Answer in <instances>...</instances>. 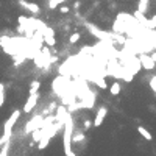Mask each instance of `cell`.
<instances>
[{"label":"cell","mask_w":156,"mask_h":156,"mask_svg":"<svg viewBox=\"0 0 156 156\" xmlns=\"http://www.w3.org/2000/svg\"><path fill=\"white\" fill-rule=\"evenodd\" d=\"M147 8H148V0H139V5H137V13L139 14H145Z\"/></svg>","instance_id":"8fae6325"},{"label":"cell","mask_w":156,"mask_h":156,"mask_svg":"<svg viewBox=\"0 0 156 156\" xmlns=\"http://www.w3.org/2000/svg\"><path fill=\"white\" fill-rule=\"evenodd\" d=\"M44 41H45V44H47V45H52V47L56 44V39H55V38H44Z\"/></svg>","instance_id":"44dd1931"},{"label":"cell","mask_w":156,"mask_h":156,"mask_svg":"<svg viewBox=\"0 0 156 156\" xmlns=\"http://www.w3.org/2000/svg\"><path fill=\"white\" fill-rule=\"evenodd\" d=\"M91 78L94 80V83H95L100 89H106V88H108V86H106V81L103 80V77H102V75H92Z\"/></svg>","instance_id":"ba28073f"},{"label":"cell","mask_w":156,"mask_h":156,"mask_svg":"<svg viewBox=\"0 0 156 156\" xmlns=\"http://www.w3.org/2000/svg\"><path fill=\"white\" fill-rule=\"evenodd\" d=\"M106 113H108V108L106 106H100L98 111H97V116H95V120H94L92 126H100V125H102L103 120H105V117H106Z\"/></svg>","instance_id":"5b68a950"},{"label":"cell","mask_w":156,"mask_h":156,"mask_svg":"<svg viewBox=\"0 0 156 156\" xmlns=\"http://www.w3.org/2000/svg\"><path fill=\"white\" fill-rule=\"evenodd\" d=\"M91 126H92V122H91V120H84V123H83V128H84V130H89Z\"/></svg>","instance_id":"603a6c76"},{"label":"cell","mask_w":156,"mask_h":156,"mask_svg":"<svg viewBox=\"0 0 156 156\" xmlns=\"http://www.w3.org/2000/svg\"><path fill=\"white\" fill-rule=\"evenodd\" d=\"M59 3H62V0H50V2H49V8H50V10H55Z\"/></svg>","instance_id":"ac0fdd59"},{"label":"cell","mask_w":156,"mask_h":156,"mask_svg":"<svg viewBox=\"0 0 156 156\" xmlns=\"http://www.w3.org/2000/svg\"><path fill=\"white\" fill-rule=\"evenodd\" d=\"M21 117V111H16L10 116V119H8V120L5 122V126H3V136L5 137H8V139H10L11 137V134H13V126L16 125V122H17V119Z\"/></svg>","instance_id":"7a4b0ae2"},{"label":"cell","mask_w":156,"mask_h":156,"mask_svg":"<svg viewBox=\"0 0 156 156\" xmlns=\"http://www.w3.org/2000/svg\"><path fill=\"white\" fill-rule=\"evenodd\" d=\"M150 89L153 91V92H156V77L153 75L151 80H150Z\"/></svg>","instance_id":"ffe728a7"},{"label":"cell","mask_w":156,"mask_h":156,"mask_svg":"<svg viewBox=\"0 0 156 156\" xmlns=\"http://www.w3.org/2000/svg\"><path fill=\"white\" fill-rule=\"evenodd\" d=\"M80 38H81V34H80V33H73V34L70 36V38H69V42H70V44H75V42H78V41H80Z\"/></svg>","instance_id":"2e32d148"},{"label":"cell","mask_w":156,"mask_h":156,"mask_svg":"<svg viewBox=\"0 0 156 156\" xmlns=\"http://www.w3.org/2000/svg\"><path fill=\"white\" fill-rule=\"evenodd\" d=\"M8 150H10V139L0 147V156H8Z\"/></svg>","instance_id":"5bb4252c"},{"label":"cell","mask_w":156,"mask_h":156,"mask_svg":"<svg viewBox=\"0 0 156 156\" xmlns=\"http://www.w3.org/2000/svg\"><path fill=\"white\" fill-rule=\"evenodd\" d=\"M2 105H3V103H2V102H0V106H2Z\"/></svg>","instance_id":"d4e9b609"},{"label":"cell","mask_w":156,"mask_h":156,"mask_svg":"<svg viewBox=\"0 0 156 156\" xmlns=\"http://www.w3.org/2000/svg\"><path fill=\"white\" fill-rule=\"evenodd\" d=\"M42 123V116H34L31 120L25 125V133H33L34 130H38Z\"/></svg>","instance_id":"3957f363"},{"label":"cell","mask_w":156,"mask_h":156,"mask_svg":"<svg viewBox=\"0 0 156 156\" xmlns=\"http://www.w3.org/2000/svg\"><path fill=\"white\" fill-rule=\"evenodd\" d=\"M39 88H41V83H39L38 80L31 81V84H30V95H31V94H38Z\"/></svg>","instance_id":"4fadbf2b"},{"label":"cell","mask_w":156,"mask_h":156,"mask_svg":"<svg viewBox=\"0 0 156 156\" xmlns=\"http://www.w3.org/2000/svg\"><path fill=\"white\" fill-rule=\"evenodd\" d=\"M137 133H139L142 137H144V139H147V141H151L153 139V137H151V133L148 131V130H147V128H144V126H137Z\"/></svg>","instance_id":"9c48e42d"},{"label":"cell","mask_w":156,"mask_h":156,"mask_svg":"<svg viewBox=\"0 0 156 156\" xmlns=\"http://www.w3.org/2000/svg\"><path fill=\"white\" fill-rule=\"evenodd\" d=\"M154 24H156V16H153V17H151V21H147L145 27H147V28H151V30H154Z\"/></svg>","instance_id":"e0dca14e"},{"label":"cell","mask_w":156,"mask_h":156,"mask_svg":"<svg viewBox=\"0 0 156 156\" xmlns=\"http://www.w3.org/2000/svg\"><path fill=\"white\" fill-rule=\"evenodd\" d=\"M69 11H70L69 6H61V8H59V13H61V14H67Z\"/></svg>","instance_id":"7402d4cb"},{"label":"cell","mask_w":156,"mask_h":156,"mask_svg":"<svg viewBox=\"0 0 156 156\" xmlns=\"http://www.w3.org/2000/svg\"><path fill=\"white\" fill-rule=\"evenodd\" d=\"M49 142H50V137H49V134L45 133L42 137H41V141H39V145H38V150H44L45 147L49 145Z\"/></svg>","instance_id":"7c38bea8"},{"label":"cell","mask_w":156,"mask_h":156,"mask_svg":"<svg viewBox=\"0 0 156 156\" xmlns=\"http://www.w3.org/2000/svg\"><path fill=\"white\" fill-rule=\"evenodd\" d=\"M109 91H111L113 95H117L119 92H120V84H119V83H114L111 88H109Z\"/></svg>","instance_id":"9a60e30c"},{"label":"cell","mask_w":156,"mask_h":156,"mask_svg":"<svg viewBox=\"0 0 156 156\" xmlns=\"http://www.w3.org/2000/svg\"><path fill=\"white\" fill-rule=\"evenodd\" d=\"M64 133H62V145H64V153H70L72 151V133H73V123H72V117L70 114L67 119L64 120Z\"/></svg>","instance_id":"6da1fadb"},{"label":"cell","mask_w":156,"mask_h":156,"mask_svg":"<svg viewBox=\"0 0 156 156\" xmlns=\"http://www.w3.org/2000/svg\"><path fill=\"white\" fill-rule=\"evenodd\" d=\"M66 156H77V154H75V153H73V151H70V153H67Z\"/></svg>","instance_id":"cb8c5ba5"},{"label":"cell","mask_w":156,"mask_h":156,"mask_svg":"<svg viewBox=\"0 0 156 156\" xmlns=\"http://www.w3.org/2000/svg\"><path fill=\"white\" fill-rule=\"evenodd\" d=\"M83 141H84V133H83V131H75V130H73V133H72V142L78 144V142H83Z\"/></svg>","instance_id":"30bf717a"},{"label":"cell","mask_w":156,"mask_h":156,"mask_svg":"<svg viewBox=\"0 0 156 156\" xmlns=\"http://www.w3.org/2000/svg\"><path fill=\"white\" fill-rule=\"evenodd\" d=\"M25 10H28L33 16H39V14H41V8L36 5V3H33V2H28V3H27V8H25Z\"/></svg>","instance_id":"52a82bcc"},{"label":"cell","mask_w":156,"mask_h":156,"mask_svg":"<svg viewBox=\"0 0 156 156\" xmlns=\"http://www.w3.org/2000/svg\"><path fill=\"white\" fill-rule=\"evenodd\" d=\"M139 64L144 67V69H147V70H150V69H154V61L148 56V55H141V58H139Z\"/></svg>","instance_id":"8992f818"},{"label":"cell","mask_w":156,"mask_h":156,"mask_svg":"<svg viewBox=\"0 0 156 156\" xmlns=\"http://www.w3.org/2000/svg\"><path fill=\"white\" fill-rule=\"evenodd\" d=\"M38 100H39V94H31V95L28 97V100L25 102V105H24V113H25V114L31 113L33 108L36 106V103H38Z\"/></svg>","instance_id":"277c9868"},{"label":"cell","mask_w":156,"mask_h":156,"mask_svg":"<svg viewBox=\"0 0 156 156\" xmlns=\"http://www.w3.org/2000/svg\"><path fill=\"white\" fill-rule=\"evenodd\" d=\"M0 102L5 103V86L0 83Z\"/></svg>","instance_id":"d6986e66"}]
</instances>
